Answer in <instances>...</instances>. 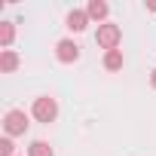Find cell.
<instances>
[{"label": "cell", "mask_w": 156, "mask_h": 156, "mask_svg": "<svg viewBox=\"0 0 156 156\" xmlns=\"http://www.w3.org/2000/svg\"><path fill=\"white\" fill-rule=\"evenodd\" d=\"M31 113H34V119L37 122H55V116H58V104H55V98H49V95H40V98H34V107H31Z\"/></svg>", "instance_id": "obj_1"}, {"label": "cell", "mask_w": 156, "mask_h": 156, "mask_svg": "<svg viewBox=\"0 0 156 156\" xmlns=\"http://www.w3.org/2000/svg\"><path fill=\"white\" fill-rule=\"evenodd\" d=\"M119 40H122V31H119V25H110V22L98 25V34H95V43H98L101 49L113 52V49L119 46Z\"/></svg>", "instance_id": "obj_2"}, {"label": "cell", "mask_w": 156, "mask_h": 156, "mask_svg": "<svg viewBox=\"0 0 156 156\" xmlns=\"http://www.w3.org/2000/svg\"><path fill=\"white\" fill-rule=\"evenodd\" d=\"M28 116H25V110H6V116H3V132H6V138H19V135H25L28 132Z\"/></svg>", "instance_id": "obj_3"}, {"label": "cell", "mask_w": 156, "mask_h": 156, "mask_svg": "<svg viewBox=\"0 0 156 156\" xmlns=\"http://www.w3.org/2000/svg\"><path fill=\"white\" fill-rule=\"evenodd\" d=\"M55 58L61 64H73L76 58H80V46H76L73 40H58L55 43Z\"/></svg>", "instance_id": "obj_4"}, {"label": "cell", "mask_w": 156, "mask_h": 156, "mask_svg": "<svg viewBox=\"0 0 156 156\" xmlns=\"http://www.w3.org/2000/svg\"><path fill=\"white\" fill-rule=\"evenodd\" d=\"M86 25H89V12H86V9H70V12H67V28H70L73 34L86 31Z\"/></svg>", "instance_id": "obj_5"}, {"label": "cell", "mask_w": 156, "mask_h": 156, "mask_svg": "<svg viewBox=\"0 0 156 156\" xmlns=\"http://www.w3.org/2000/svg\"><path fill=\"white\" fill-rule=\"evenodd\" d=\"M19 67V55L12 52V49H3V55H0V70L3 73H12Z\"/></svg>", "instance_id": "obj_6"}, {"label": "cell", "mask_w": 156, "mask_h": 156, "mask_svg": "<svg viewBox=\"0 0 156 156\" xmlns=\"http://www.w3.org/2000/svg\"><path fill=\"white\" fill-rule=\"evenodd\" d=\"M86 12H89V19H95V22H101V19H107V3H101V0H92V3L86 6Z\"/></svg>", "instance_id": "obj_7"}, {"label": "cell", "mask_w": 156, "mask_h": 156, "mask_svg": "<svg viewBox=\"0 0 156 156\" xmlns=\"http://www.w3.org/2000/svg\"><path fill=\"white\" fill-rule=\"evenodd\" d=\"M104 67H107V70H119V67H122V52H119V49L104 52Z\"/></svg>", "instance_id": "obj_8"}, {"label": "cell", "mask_w": 156, "mask_h": 156, "mask_svg": "<svg viewBox=\"0 0 156 156\" xmlns=\"http://www.w3.org/2000/svg\"><path fill=\"white\" fill-rule=\"evenodd\" d=\"M28 156H55V150H52L46 141H34V144L28 147Z\"/></svg>", "instance_id": "obj_9"}, {"label": "cell", "mask_w": 156, "mask_h": 156, "mask_svg": "<svg viewBox=\"0 0 156 156\" xmlns=\"http://www.w3.org/2000/svg\"><path fill=\"white\" fill-rule=\"evenodd\" d=\"M12 37H16V28H12V22H3V28H0V46H3V49H9Z\"/></svg>", "instance_id": "obj_10"}, {"label": "cell", "mask_w": 156, "mask_h": 156, "mask_svg": "<svg viewBox=\"0 0 156 156\" xmlns=\"http://www.w3.org/2000/svg\"><path fill=\"white\" fill-rule=\"evenodd\" d=\"M0 156H16V144H12V138H3V141H0Z\"/></svg>", "instance_id": "obj_11"}, {"label": "cell", "mask_w": 156, "mask_h": 156, "mask_svg": "<svg viewBox=\"0 0 156 156\" xmlns=\"http://www.w3.org/2000/svg\"><path fill=\"white\" fill-rule=\"evenodd\" d=\"M150 86L156 89V67H153V73H150Z\"/></svg>", "instance_id": "obj_12"}]
</instances>
